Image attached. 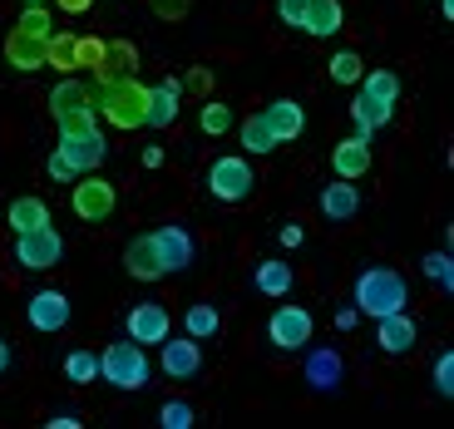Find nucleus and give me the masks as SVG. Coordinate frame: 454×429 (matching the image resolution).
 <instances>
[{"label": "nucleus", "mask_w": 454, "mask_h": 429, "mask_svg": "<svg viewBox=\"0 0 454 429\" xmlns=\"http://www.w3.org/2000/svg\"><path fill=\"white\" fill-rule=\"evenodd\" d=\"M94 113H104V124L114 129H144L148 113V84H138L134 74L129 80H99L90 94Z\"/></svg>", "instance_id": "nucleus-1"}, {"label": "nucleus", "mask_w": 454, "mask_h": 429, "mask_svg": "<svg viewBox=\"0 0 454 429\" xmlns=\"http://www.w3.org/2000/svg\"><path fill=\"white\" fill-rule=\"evenodd\" d=\"M405 277L390 267H371L356 277V292H351V306L361 311V316H390V311H405Z\"/></svg>", "instance_id": "nucleus-2"}, {"label": "nucleus", "mask_w": 454, "mask_h": 429, "mask_svg": "<svg viewBox=\"0 0 454 429\" xmlns=\"http://www.w3.org/2000/svg\"><path fill=\"white\" fill-rule=\"evenodd\" d=\"M99 380H109L114 390H144V385H153L148 346H138V340H114V346H104Z\"/></svg>", "instance_id": "nucleus-3"}, {"label": "nucleus", "mask_w": 454, "mask_h": 429, "mask_svg": "<svg viewBox=\"0 0 454 429\" xmlns=\"http://www.w3.org/2000/svg\"><path fill=\"white\" fill-rule=\"evenodd\" d=\"M69 207H74L80 222H109V213L119 207V192H114V183L99 178V173H80L74 188H69Z\"/></svg>", "instance_id": "nucleus-4"}, {"label": "nucleus", "mask_w": 454, "mask_h": 429, "mask_svg": "<svg viewBox=\"0 0 454 429\" xmlns=\"http://www.w3.org/2000/svg\"><path fill=\"white\" fill-rule=\"evenodd\" d=\"M311 336H317V321H311L307 306H277L272 321H267V340H272L277 350H307Z\"/></svg>", "instance_id": "nucleus-5"}, {"label": "nucleus", "mask_w": 454, "mask_h": 429, "mask_svg": "<svg viewBox=\"0 0 454 429\" xmlns=\"http://www.w3.org/2000/svg\"><path fill=\"white\" fill-rule=\"evenodd\" d=\"M15 261L25 271H50L65 261V238H59L55 227H35V232H20L15 238Z\"/></svg>", "instance_id": "nucleus-6"}, {"label": "nucleus", "mask_w": 454, "mask_h": 429, "mask_svg": "<svg viewBox=\"0 0 454 429\" xmlns=\"http://www.w3.org/2000/svg\"><path fill=\"white\" fill-rule=\"evenodd\" d=\"M252 163L238 159V153H227V159H213V168H207V192H213L217 203H242L252 192Z\"/></svg>", "instance_id": "nucleus-7"}, {"label": "nucleus", "mask_w": 454, "mask_h": 429, "mask_svg": "<svg viewBox=\"0 0 454 429\" xmlns=\"http://www.w3.org/2000/svg\"><path fill=\"white\" fill-rule=\"evenodd\" d=\"M148 238H153V247H159L163 277H173V271H188V267H193L198 242H193V232H188V227L168 222V227H159V232H148Z\"/></svg>", "instance_id": "nucleus-8"}, {"label": "nucleus", "mask_w": 454, "mask_h": 429, "mask_svg": "<svg viewBox=\"0 0 454 429\" xmlns=\"http://www.w3.org/2000/svg\"><path fill=\"white\" fill-rule=\"evenodd\" d=\"M69 316H74V306H69L65 292H55V286H45V292H35L30 301H25V321H30V331H65Z\"/></svg>", "instance_id": "nucleus-9"}, {"label": "nucleus", "mask_w": 454, "mask_h": 429, "mask_svg": "<svg viewBox=\"0 0 454 429\" xmlns=\"http://www.w3.org/2000/svg\"><path fill=\"white\" fill-rule=\"evenodd\" d=\"M124 336L138 340V346H159V340L173 336V316L163 311L159 301H138L134 311L124 316Z\"/></svg>", "instance_id": "nucleus-10"}, {"label": "nucleus", "mask_w": 454, "mask_h": 429, "mask_svg": "<svg viewBox=\"0 0 454 429\" xmlns=\"http://www.w3.org/2000/svg\"><path fill=\"white\" fill-rule=\"evenodd\" d=\"M55 153H59V159H65L74 173H94V168L104 163V153H109V144H104L99 129H90V134H65V138L55 144Z\"/></svg>", "instance_id": "nucleus-11"}, {"label": "nucleus", "mask_w": 454, "mask_h": 429, "mask_svg": "<svg viewBox=\"0 0 454 429\" xmlns=\"http://www.w3.org/2000/svg\"><path fill=\"white\" fill-rule=\"evenodd\" d=\"M159 365H163V375L168 380H193L198 370H203V346H198L193 336H183V340H159Z\"/></svg>", "instance_id": "nucleus-12"}, {"label": "nucleus", "mask_w": 454, "mask_h": 429, "mask_svg": "<svg viewBox=\"0 0 454 429\" xmlns=\"http://www.w3.org/2000/svg\"><path fill=\"white\" fill-rule=\"evenodd\" d=\"M415 340H420V326H415V316H410V311L375 316V346L386 350V355H405Z\"/></svg>", "instance_id": "nucleus-13"}, {"label": "nucleus", "mask_w": 454, "mask_h": 429, "mask_svg": "<svg viewBox=\"0 0 454 429\" xmlns=\"http://www.w3.org/2000/svg\"><path fill=\"white\" fill-rule=\"evenodd\" d=\"M331 168H336V178L356 183L371 173V134H351V138H340L336 148H331Z\"/></svg>", "instance_id": "nucleus-14"}, {"label": "nucleus", "mask_w": 454, "mask_h": 429, "mask_svg": "<svg viewBox=\"0 0 454 429\" xmlns=\"http://www.w3.org/2000/svg\"><path fill=\"white\" fill-rule=\"evenodd\" d=\"M262 119H267V129L277 134V144H292V138L307 134V109L296 99H272L262 109Z\"/></svg>", "instance_id": "nucleus-15"}, {"label": "nucleus", "mask_w": 454, "mask_h": 429, "mask_svg": "<svg viewBox=\"0 0 454 429\" xmlns=\"http://www.w3.org/2000/svg\"><path fill=\"white\" fill-rule=\"evenodd\" d=\"M124 271L134 277V282H159V277H163L159 247H153V238H148V232L129 238V247H124Z\"/></svg>", "instance_id": "nucleus-16"}, {"label": "nucleus", "mask_w": 454, "mask_h": 429, "mask_svg": "<svg viewBox=\"0 0 454 429\" xmlns=\"http://www.w3.org/2000/svg\"><path fill=\"white\" fill-rule=\"evenodd\" d=\"M178 104H183V84L178 80L148 84V113H144V124L148 129H168L173 119H178Z\"/></svg>", "instance_id": "nucleus-17"}, {"label": "nucleus", "mask_w": 454, "mask_h": 429, "mask_svg": "<svg viewBox=\"0 0 454 429\" xmlns=\"http://www.w3.org/2000/svg\"><path fill=\"white\" fill-rule=\"evenodd\" d=\"M5 65L20 69V74L45 69V40H35V35H25V30H11L5 35Z\"/></svg>", "instance_id": "nucleus-18"}, {"label": "nucleus", "mask_w": 454, "mask_h": 429, "mask_svg": "<svg viewBox=\"0 0 454 429\" xmlns=\"http://www.w3.org/2000/svg\"><path fill=\"white\" fill-rule=\"evenodd\" d=\"M307 380L311 390H321V395H331L340 380H346V365H340V350H307Z\"/></svg>", "instance_id": "nucleus-19"}, {"label": "nucleus", "mask_w": 454, "mask_h": 429, "mask_svg": "<svg viewBox=\"0 0 454 429\" xmlns=\"http://www.w3.org/2000/svg\"><path fill=\"white\" fill-rule=\"evenodd\" d=\"M138 69V45L134 40H104V59L94 69V80H129Z\"/></svg>", "instance_id": "nucleus-20"}, {"label": "nucleus", "mask_w": 454, "mask_h": 429, "mask_svg": "<svg viewBox=\"0 0 454 429\" xmlns=\"http://www.w3.org/2000/svg\"><path fill=\"white\" fill-rule=\"evenodd\" d=\"M5 222H11L15 238H20V232H35V227H50V203H45V198H35V192L11 198V207H5Z\"/></svg>", "instance_id": "nucleus-21"}, {"label": "nucleus", "mask_w": 454, "mask_h": 429, "mask_svg": "<svg viewBox=\"0 0 454 429\" xmlns=\"http://www.w3.org/2000/svg\"><path fill=\"white\" fill-rule=\"evenodd\" d=\"M340 25H346L340 0H311V5H307V20H301V30H307L311 40H331Z\"/></svg>", "instance_id": "nucleus-22"}, {"label": "nucleus", "mask_w": 454, "mask_h": 429, "mask_svg": "<svg viewBox=\"0 0 454 429\" xmlns=\"http://www.w3.org/2000/svg\"><path fill=\"white\" fill-rule=\"evenodd\" d=\"M356 207H361V192H356V183H346V178L326 183V192H321V213H326L331 222H346V217H356Z\"/></svg>", "instance_id": "nucleus-23"}, {"label": "nucleus", "mask_w": 454, "mask_h": 429, "mask_svg": "<svg viewBox=\"0 0 454 429\" xmlns=\"http://www.w3.org/2000/svg\"><path fill=\"white\" fill-rule=\"evenodd\" d=\"M351 119H356V134H380V129L395 119V104H380V99H365L361 90H356L351 99Z\"/></svg>", "instance_id": "nucleus-24"}, {"label": "nucleus", "mask_w": 454, "mask_h": 429, "mask_svg": "<svg viewBox=\"0 0 454 429\" xmlns=\"http://www.w3.org/2000/svg\"><path fill=\"white\" fill-rule=\"evenodd\" d=\"M90 94H94V84L74 80V74H59V84L50 90V99H45V104H50V113L59 119L65 109H80V104H90ZM90 109H94V104H90Z\"/></svg>", "instance_id": "nucleus-25"}, {"label": "nucleus", "mask_w": 454, "mask_h": 429, "mask_svg": "<svg viewBox=\"0 0 454 429\" xmlns=\"http://www.w3.org/2000/svg\"><path fill=\"white\" fill-rule=\"evenodd\" d=\"M238 138H242V148H247L252 159H257V153L267 159V153H277V148H282V144H277V134L267 129V119H262V113H247V119H242V124H238Z\"/></svg>", "instance_id": "nucleus-26"}, {"label": "nucleus", "mask_w": 454, "mask_h": 429, "mask_svg": "<svg viewBox=\"0 0 454 429\" xmlns=\"http://www.w3.org/2000/svg\"><path fill=\"white\" fill-rule=\"evenodd\" d=\"M356 90H361L365 99L395 104V99H400V74H390V69H365L361 80H356Z\"/></svg>", "instance_id": "nucleus-27"}, {"label": "nucleus", "mask_w": 454, "mask_h": 429, "mask_svg": "<svg viewBox=\"0 0 454 429\" xmlns=\"http://www.w3.org/2000/svg\"><path fill=\"white\" fill-rule=\"evenodd\" d=\"M252 282H257L262 296H286L292 292V267H286V261H262V267L252 271Z\"/></svg>", "instance_id": "nucleus-28"}, {"label": "nucleus", "mask_w": 454, "mask_h": 429, "mask_svg": "<svg viewBox=\"0 0 454 429\" xmlns=\"http://www.w3.org/2000/svg\"><path fill=\"white\" fill-rule=\"evenodd\" d=\"M45 69L74 74V35H69V30H50V40H45Z\"/></svg>", "instance_id": "nucleus-29"}, {"label": "nucleus", "mask_w": 454, "mask_h": 429, "mask_svg": "<svg viewBox=\"0 0 454 429\" xmlns=\"http://www.w3.org/2000/svg\"><path fill=\"white\" fill-rule=\"evenodd\" d=\"M217 326H223V316H217L213 306H188V316H183V336H193V340L217 336Z\"/></svg>", "instance_id": "nucleus-30"}, {"label": "nucleus", "mask_w": 454, "mask_h": 429, "mask_svg": "<svg viewBox=\"0 0 454 429\" xmlns=\"http://www.w3.org/2000/svg\"><path fill=\"white\" fill-rule=\"evenodd\" d=\"M326 74H331L336 84H356V80L365 74V59L356 55V50H336V55L326 59Z\"/></svg>", "instance_id": "nucleus-31"}, {"label": "nucleus", "mask_w": 454, "mask_h": 429, "mask_svg": "<svg viewBox=\"0 0 454 429\" xmlns=\"http://www.w3.org/2000/svg\"><path fill=\"white\" fill-rule=\"evenodd\" d=\"M238 124V119H232V109H227V104H217L213 94H207V104H203V113H198V129H203L207 138H223L227 129Z\"/></svg>", "instance_id": "nucleus-32"}, {"label": "nucleus", "mask_w": 454, "mask_h": 429, "mask_svg": "<svg viewBox=\"0 0 454 429\" xmlns=\"http://www.w3.org/2000/svg\"><path fill=\"white\" fill-rule=\"evenodd\" d=\"M15 30L35 35V40H50V30H55V15H50V5H20V20H15Z\"/></svg>", "instance_id": "nucleus-33"}, {"label": "nucleus", "mask_w": 454, "mask_h": 429, "mask_svg": "<svg viewBox=\"0 0 454 429\" xmlns=\"http://www.w3.org/2000/svg\"><path fill=\"white\" fill-rule=\"evenodd\" d=\"M65 380H74V385L99 380V355H90V350H69L65 355Z\"/></svg>", "instance_id": "nucleus-34"}, {"label": "nucleus", "mask_w": 454, "mask_h": 429, "mask_svg": "<svg viewBox=\"0 0 454 429\" xmlns=\"http://www.w3.org/2000/svg\"><path fill=\"white\" fill-rule=\"evenodd\" d=\"M55 124H59V138L65 134H90V129H99V113H94L90 104H80V109H65Z\"/></svg>", "instance_id": "nucleus-35"}, {"label": "nucleus", "mask_w": 454, "mask_h": 429, "mask_svg": "<svg viewBox=\"0 0 454 429\" xmlns=\"http://www.w3.org/2000/svg\"><path fill=\"white\" fill-rule=\"evenodd\" d=\"M99 59H104V40L99 35H74V69H99Z\"/></svg>", "instance_id": "nucleus-36"}, {"label": "nucleus", "mask_w": 454, "mask_h": 429, "mask_svg": "<svg viewBox=\"0 0 454 429\" xmlns=\"http://www.w3.org/2000/svg\"><path fill=\"white\" fill-rule=\"evenodd\" d=\"M425 277H430L440 292H454V257L450 252H430V257H425Z\"/></svg>", "instance_id": "nucleus-37"}, {"label": "nucleus", "mask_w": 454, "mask_h": 429, "mask_svg": "<svg viewBox=\"0 0 454 429\" xmlns=\"http://www.w3.org/2000/svg\"><path fill=\"white\" fill-rule=\"evenodd\" d=\"M159 425L163 429H193V405H188V400H163V405H159Z\"/></svg>", "instance_id": "nucleus-38"}, {"label": "nucleus", "mask_w": 454, "mask_h": 429, "mask_svg": "<svg viewBox=\"0 0 454 429\" xmlns=\"http://www.w3.org/2000/svg\"><path fill=\"white\" fill-rule=\"evenodd\" d=\"M183 90H188V94H198V99H207V94H213V69H207V65H198V69H188V74H183Z\"/></svg>", "instance_id": "nucleus-39"}, {"label": "nucleus", "mask_w": 454, "mask_h": 429, "mask_svg": "<svg viewBox=\"0 0 454 429\" xmlns=\"http://www.w3.org/2000/svg\"><path fill=\"white\" fill-rule=\"evenodd\" d=\"M434 390H440L444 400L454 395V350H444L440 361H434Z\"/></svg>", "instance_id": "nucleus-40"}, {"label": "nucleus", "mask_w": 454, "mask_h": 429, "mask_svg": "<svg viewBox=\"0 0 454 429\" xmlns=\"http://www.w3.org/2000/svg\"><path fill=\"white\" fill-rule=\"evenodd\" d=\"M148 11L159 15V20H183V15L193 11V0H148Z\"/></svg>", "instance_id": "nucleus-41"}, {"label": "nucleus", "mask_w": 454, "mask_h": 429, "mask_svg": "<svg viewBox=\"0 0 454 429\" xmlns=\"http://www.w3.org/2000/svg\"><path fill=\"white\" fill-rule=\"evenodd\" d=\"M307 5H311V0H277V15H282V25L301 30V20H307Z\"/></svg>", "instance_id": "nucleus-42"}, {"label": "nucleus", "mask_w": 454, "mask_h": 429, "mask_svg": "<svg viewBox=\"0 0 454 429\" xmlns=\"http://www.w3.org/2000/svg\"><path fill=\"white\" fill-rule=\"evenodd\" d=\"M45 173H50V178H55V183H74V178H80V173L69 168V163H65V159H59V153H50V163H45Z\"/></svg>", "instance_id": "nucleus-43"}, {"label": "nucleus", "mask_w": 454, "mask_h": 429, "mask_svg": "<svg viewBox=\"0 0 454 429\" xmlns=\"http://www.w3.org/2000/svg\"><path fill=\"white\" fill-rule=\"evenodd\" d=\"M55 11H65V15H84V11H94V0H50Z\"/></svg>", "instance_id": "nucleus-44"}, {"label": "nucleus", "mask_w": 454, "mask_h": 429, "mask_svg": "<svg viewBox=\"0 0 454 429\" xmlns=\"http://www.w3.org/2000/svg\"><path fill=\"white\" fill-rule=\"evenodd\" d=\"M277 238H282V247H301V242H307V232H301L296 222H286L282 232H277Z\"/></svg>", "instance_id": "nucleus-45"}, {"label": "nucleus", "mask_w": 454, "mask_h": 429, "mask_svg": "<svg viewBox=\"0 0 454 429\" xmlns=\"http://www.w3.org/2000/svg\"><path fill=\"white\" fill-rule=\"evenodd\" d=\"M356 321H361V311H356V306H340V311H336V331H351Z\"/></svg>", "instance_id": "nucleus-46"}, {"label": "nucleus", "mask_w": 454, "mask_h": 429, "mask_svg": "<svg viewBox=\"0 0 454 429\" xmlns=\"http://www.w3.org/2000/svg\"><path fill=\"white\" fill-rule=\"evenodd\" d=\"M45 425H50V429H80L84 419H80V415H55V419H45Z\"/></svg>", "instance_id": "nucleus-47"}, {"label": "nucleus", "mask_w": 454, "mask_h": 429, "mask_svg": "<svg viewBox=\"0 0 454 429\" xmlns=\"http://www.w3.org/2000/svg\"><path fill=\"white\" fill-rule=\"evenodd\" d=\"M144 168H163V148H159V144L144 148Z\"/></svg>", "instance_id": "nucleus-48"}, {"label": "nucleus", "mask_w": 454, "mask_h": 429, "mask_svg": "<svg viewBox=\"0 0 454 429\" xmlns=\"http://www.w3.org/2000/svg\"><path fill=\"white\" fill-rule=\"evenodd\" d=\"M0 370H11V346L0 340Z\"/></svg>", "instance_id": "nucleus-49"}, {"label": "nucleus", "mask_w": 454, "mask_h": 429, "mask_svg": "<svg viewBox=\"0 0 454 429\" xmlns=\"http://www.w3.org/2000/svg\"><path fill=\"white\" fill-rule=\"evenodd\" d=\"M20 5H50V0H20Z\"/></svg>", "instance_id": "nucleus-50"}]
</instances>
